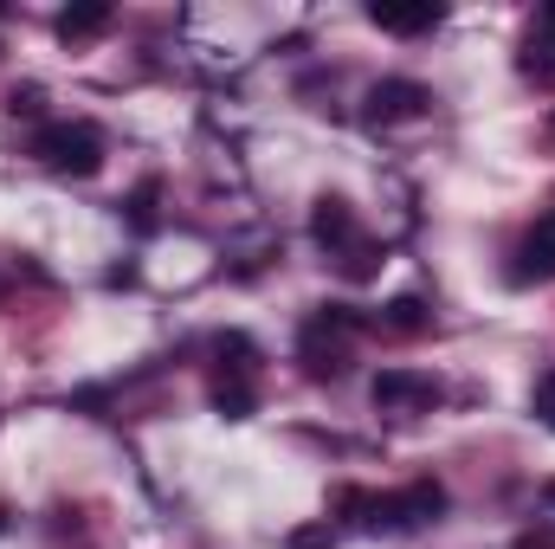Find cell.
Listing matches in <instances>:
<instances>
[{
  "label": "cell",
  "instance_id": "cell-1",
  "mask_svg": "<svg viewBox=\"0 0 555 549\" xmlns=\"http://www.w3.org/2000/svg\"><path fill=\"white\" fill-rule=\"evenodd\" d=\"M349 330H362V317H356L349 304H323V310L304 323V336H297L304 375H317V382L343 375V369H349Z\"/></svg>",
  "mask_w": 555,
  "mask_h": 549
},
{
  "label": "cell",
  "instance_id": "cell-2",
  "mask_svg": "<svg viewBox=\"0 0 555 549\" xmlns=\"http://www.w3.org/2000/svg\"><path fill=\"white\" fill-rule=\"evenodd\" d=\"M33 155L52 168V175H98L104 168V137H98V124H46L39 137H33Z\"/></svg>",
  "mask_w": 555,
  "mask_h": 549
},
{
  "label": "cell",
  "instance_id": "cell-3",
  "mask_svg": "<svg viewBox=\"0 0 555 549\" xmlns=\"http://www.w3.org/2000/svg\"><path fill=\"white\" fill-rule=\"evenodd\" d=\"M439 511H446V491L433 478H420V485L395 491V498H369V518L362 524H375V531H414V524L439 518Z\"/></svg>",
  "mask_w": 555,
  "mask_h": 549
},
{
  "label": "cell",
  "instance_id": "cell-4",
  "mask_svg": "<svg viewBox=\"0 0 555 549\" xmlns=\"http://www.w3.org/2000/svg\"><path fill=\"white\" fill-rule=\"evenodd\" d=\"M369 395H375L382 413H408V408H433V401H439V382L420 375V369H382Z\"/></svg>",
  "mask_w": 555,
  "mask_h": 549
},
{
  "label": "cell",
  "instance_id": "cell-5",
  "mask_svg": "<svg viewBox=\"0 0 555 549\" xmlns=\"http://www.w3.org/2000/svg\"><path fill=\"white\" fill-rule=\"evenodd\" d=\"M426 111H433V91L414 85V78H382V85L369 91V117H375V124H414Z\"/></svg>",
  "mask_w": 555,
  "mask_h": 549
},
{
  "label": "cell",
  "instance_id": "cell-6",
  "mask_svg": "<svg viewBox=\"0 0 555 549\" xmlns=\"http://www.w3.org/2000/svg\"><path fill=\"white\" fill-rule=\"evenodd\" d=\"M310 240H317L323 253H336V259H343V253L362 240V227H356V207H349L343 194H323V201H317V214H310Z\"/></svg>",
  "mask_w": 555,
  "mask_h": 549
},
{
  "label": "cell",
  "instance_id": "cell-7",
  "mask_svg": "<svg viewBox=\"0 0 555 549\" xmlns=\"http://www.w3.org/2000/svg\"><path fill=\"white\" fill-rule=\"evenodd\" d=\"M369 20H375L382 33H401V39H414V33H433L446 13H439L433 0H420V7H388V0H375V7H369Z\"/></svg>",
  "mask_w": 555,
  "mask_h": 549
},
{
  "label": "cell",
  "instance_id": "cell-8",
  "mask_svg": "<svg viewBox=\"0 0 555 549\" xmlns=\"http://www.w3.org/2000/svg\"><path fill=\"white\" fill-rule=\"evenodd\" d=\"M524 266L517 278H555V214H543L530 233H524V253H517Z\"/></svg>",
  "mask_w": 555,
  "mask_h": 549
},
{
  "label": "cell",
  "instance_id": "cell-9",
  "mask_svg": "<svg viewBox=\"0 0 555 549\" xmlns=\"http://www.w3.org/2000/svg\"><path fill=\"white\" fill-rule=\"evenodd\" d=\"M214 408L227 413V420H246V413L259 408V395H253V375H240V369H220V375H214Z\"/></svg>",
  "mask_w": 555,
  "mask_h": 549
},
{
  "label": "cell",
  "instance_id": "cell-10",
  "mask_svg": "<svg viewBox=\"0 0 555 549\" xmlns=\"http://www.w3.org/2000/svg\"><path fill=\"white\" fill-rule=\"evenodd\" d=\"M104 26H111V7H104V0H85V7H65V13H59V39H72V46H78V39H98Z\"/></svg>",
  "mask_w": 555,
  "mask_h": 549
},
{
  "label": "cell",
  "instance_id": "cell-11",
  "mask_svg": "<svg viewBox=\"0 0 555 549\" xmlns=\"http://www.w3.org/2000/svg\"><path fill=\"white\" fill-rule=\"evenodd\" d=\"M382 330H401V336L426 330V304H420V297H395V304H388V317H382Z\"/></svg>",
  "mask_w": 555,
  "mask_h": 549
},
{
  "label": "cell",
  "instance_id": "cell-12",
  "mask_svg": "<svg viewBox=\"0 0 555 549\" xmlns=\"http://www.w3.org/2000/svg\"><path fill=\"white\" fill-rule=\"evenodd\" d=\"M375 259H382V253H375L369 240H356V246L343 253V272H349V278H375Z\"/></svg>",
  "mask_w": 555,
  "mask_h": 549
},
{
  "label": "cell",
  "instance_id": "cell-13",
  "mask_svg": "<svg viewBox=\"0 0 555 549\" xmlns=\"http://www.w3.org/2000/svg\"><path fill=\"white\" fill-rule=\"evenodd\" d=\"M155 194H162V188H155V181H142L137 194H130V220H137L142 233H149V227H155Z\"/></svg>",
  "mask_w": 555,
  "mask_h": 549
},
{
  "label": "cell",
  "instance_id": "cell-14",
  "mask_svg": "<svg viewBox=\"0 0 555 549\" xmlns=\"http://www.w3.org/2000/svg\"><path fill=\"white\" fill-rule=\"evenodd\" d=\"M291 549H336L330 524H310V531H291Z\"/></svg>",
  "mask_w": 555,
  "mask_h": 549
},
{
  "label": "cell",
  "instance_id": "cell-15",
  "mask_svg": "<svg viewBox=\"0 0 555 549\" xmlns=\"http://www.w3.org/2000/svg\"><path fill=\"white\" fill-rule=\"evenodd\" d=\"M537 413H543V426L555 433V369L543 375V382H537Z\"/></svg>",
  "mask_w": 555,
  "mask_h": 549
},
{
  "label": "cell",
  "instance_id": "cell-16",
  "mask_svg": "<svg viewBox=\"0 0 555 549\" xmlns=\"http://www.w3.org/2000/svg\"><path fill=\"white\" fill-rule=\"evenodd\" d=\"M39 111V91H13V117H33Z\"/></svg>",
  "mask_w": 555,
  "mask_h": 549
},
{
  "label": "cell",
  "instance_id": "cell-17",
  "mask_svg": "<svg viewBox=\"0 0 555 549\" xmlns=\"http://www.w3.org/2000/svg\"><path fill=\"white\" fill-rule=\"evenodd\" d=\"M517 549H555V524H550V531H530Z\"/></svg>",
  "mask_w": 555,
  "mask_h": 549
},
{
  "label": "cell",
  "instance_id": "cell-18",
  "mask_svg": "<svg viewBox=\"0 0 555 549\" xmlns=\"http://www.w3.org/2000/svg\"><path fill=\"white\" fill-rule=\"evenodd\" d=\"M543 498H550V505H555V478H550V491H543Z\"/></svg>",
  "mask_w": 555,
  "mask_h": 549
},
{
  "label": "cell",
  "instance_id": "cell-19",
  "mask_svg": "<svg viewBox=\"0 0 555 549\" xmlns=\"http://www.w3.org/2000/svg\"><path fill=\"white\" fill-rule=\"evenodd\" d=\"M0 531H7V505H0Z\"/></svg>",
  "mask_w": 555,
  "mask_h": 549
}]
</instances>
